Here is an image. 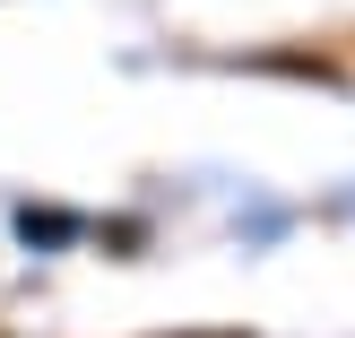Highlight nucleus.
<instances>
[{
    "label": "nucleus",
    "instance_id": "obj_1",
    "mask_svg": "<svg viewBox=\"0 0 355 338\" xmlns=\"http://www.w3.org/2000/svg\"><path fill=\"white\" fill-rule=\"evenodd\" d=\"M17 235H26V243H78L87 226L69 217V208H17Z\"/></svg>",
    "mask_w": 355,
    "mask_h": 338
}]
</instances>
